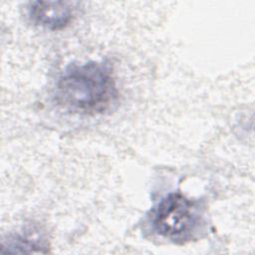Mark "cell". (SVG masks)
<instances>
[{"label":"cell","instance_id":"cell-1","mask_svg":"<svg viewBox=\"0 0 255 255\" xmlns=\"http://www.w3.org/2000/svg\"><path fill=\"white\" fill-rule=\"evenodd\" d=\"M117 98L118 90L112 67L104 61L71 64L62 73L56 85L57 104L72 113H103Z\"/></svg>","mask_w":255,"mask_h":255},{"label":"cell","instance_id":"cell-2","mask_svg":"<svg viewBox=\"0 0 255 255\" xmlns=\"http://www.w3.org/2000/svg\"><path fill=\"white\" fill-rule=\"evenodd\" d=\"M149 219L158 235L173 241L189 239L200 222L195 202L179 192L164 196L152 208Z\"/></svg>","mask_w":255,"mask_h":255},{"label":"cell","instance_id":"cell-3","mask_svg":"<svg viewBox=\"0 0 255 255\" xmlns=\"http://www.w3.org/2000/svg\"><path fill=\"white\" fill-rule=\"evenodd\" d=\"M27 12L34 24L55 31L69 25L74 8L68 1H34L28 4Z\"/></svg>","mask_w":255,"mask_h":255},{"label":"cell","instance_id":"cell-4","mask_svg":"<svg viewBox=\"0 0 255 255\" xmlns=\"http://www.w3.org/2000/svg\"><path fill=\"white\" fill-rule=\"evenodd\" d=\"M47 244L42 235L34 230L15 234L2 242L3 253H46Z\"/></svg>","mask_w":255,"mask_h":255}]
</instances>
